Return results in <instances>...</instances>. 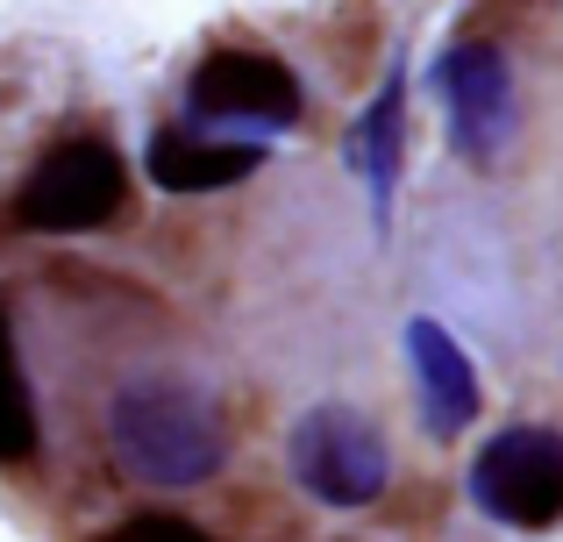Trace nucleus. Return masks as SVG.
I'll list each match as a JSON object with an SVG mask.
<instances>
[{
    "label": "nucleus",
    "instance_id": "nucleus-6",
    "mask_svg": "<svg viewBox=\"0 0 563 542\" xmlns=\"http://www.w3.org/2000/svg\"><path fill=\"white\" fill-rule=\"evenodd\" d=\"M186 114L192 122H257V129H292L300 122V79L272 51H207L186 79Z\"/></svg>",
    "mask_w": 563,
    "mask_h": 542
},
{
    "label": "nucleus",
    "instance_id": "nucleus-5",
    "mask_svg": "<svg viewBox=\"0 0 563 542\" xmlns=\"http://www.w3.org/2000/svg\"><path fill=\"white\" fill-rule=\"evenodd\" d=\"M435 93L450 108V143L478 172H493L507 157L514 129H521V100H514V71L493 43H456L435 65Z\"/></svg>",
    "mask_w": 563,
    "mask_h": 542
},
{
    "label": "nucleus",
    "instance_id": "nucleus-3",
    "mask_svg": "<svg viewBox=\"0 0 563 542\" xmlns=\"http://www.w3.org/2000/svg\"><path fill=\"white\" fill-rule=\"evenodd\" d=\"M286 464H292V486H300L307 500L343 507V515H350V507H372L385 493V478H393V450H385V435L357 414V407H343V400H321V407H307V414L292 421Z\"/></svg>",
    "mask_w": 563,
    "mask_h": 542
},
{
    "label": "nucleus",
    "instance_id": "nucleus-11",
    "mask_svg": "<svg viewBox=\"0 0 563 542\" xmlns=\"http://www.w3.org/2000/svg\"><path fill=\"white\" fill-rule=\"evenodd\" d=\"M100 542H214V535L186 515H129L122 529H108Z\"/></svg>",
    "mask_w": 563,
    "mask_h": 542
},
{
    "label": "nucleus",
    "instance_id": "nucleus-8",
    "mask_svg": "<svg viewBox=\"0 0 563 542\" xmlns=\"http://www.w3.org/2000/svg\"><path fill=\"white\" fill-rule=\"evenodd\" d=\"M143 165L165 193H221V186H243L264 165V143H207L192 129H157Z\"/></svg>",
    "mask_w": 563,
    "mask_h": 542
},
{
    "label": "nucleus",
    "instance_id": "nucleus-7",
    "mask_svg": "<svg viewBox=\"0 0 563 542\" xmlns=\"http://www.w3.org/2000/svg\"><path fill=\"white\" fill-rule=\"evenodd\" d=\"M407 364H413V386H421L428 435H435V443H456V435L478 421V364H471L464 343L428 314L407 321Z\"/></svg>",
    "mask_w": 563,
    "mask_h": 542
},
{
    "label": "nucleus",
    "instance_id": "nucleus-10",
    "mask_svg": "<svg viewBox=\"0 0 563 542\" xmlns=\"http://www.w3.org/2000/svg\"><path fill=\"white\" fill-rule=\"evenodd\" d=\"M36 457V400L22 378V350H14V321L0 307V464Z\"/></svg>",
    "mask_w": 563,
    "mask_h": 542
},
{
    "label": "nucleus",
    "instance_id": "nucleus-4",
    "mask_svg": "<svg viewBox=\"0 0 563 542\" xmlns=\"http://www.w3.org/2000/svg\"><path fill=\"white\" fill-rule=\"evenodd\" d=\"M471 500L499 529H556L563 521V435L556 429H499L471 457Z\"/></svg>",
    "mask_w": 563,
    "mask_h": 542
},
{
    "label": "nucleus",
    "instance_id": "nucleus-2",
    "mask_svg": "<svg viewBox=\"0 0 563 542\" xmlns=\"http://www.w3.org/2000/svg\"><path fill=\"white\" fill-rule=\"evenodd\" d=\"M129 208V165L114 143L71 136L43 157L14 193V229L29 236H93Z\"/></svg>",
    "mask_w": 563,
    "mask_h": 542
},
{
    "label": "nucleus",
    "instance_id": "nucleus-9",
    "mask_svg": "<svg viewBox=\"0 0 563 542\" xmlns=\"http://www.w3.org/2000/svg\"><path fill=\"white\" fill-rule=\"evenodd\" d=\"M343 151H350V165L364 172V186H372V214H378V229H385L393 193H399V165H407V79H399V71L378 86L372 108L350 122Z\"/></svg>",
    "mask_w": 563,
    "mask_h": 542
},
{
    "label": "nucleus",
    "instance_id": "nucleus-1",
    "mask_svg": "<svg viewBox=\"0 0 563 542\" xmlns=\"http://www.w3.org/2000/svg\"><path fill=\"white\" fill-rule=\"evenodd\" d=\"M108 457L151 493H192L221 472L229 429L179 378H129L108 392Z\"/></svg>",
    "mask_w": 563,
    "mask_h": 542
}]
</instances>
